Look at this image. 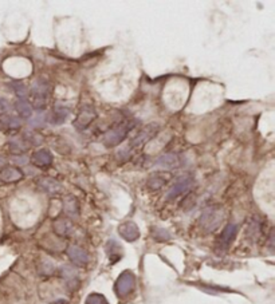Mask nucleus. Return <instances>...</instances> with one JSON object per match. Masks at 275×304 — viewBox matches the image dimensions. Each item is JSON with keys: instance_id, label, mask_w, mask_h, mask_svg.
<instances>
[{"instance_id": "obj_1", "label": "nucleus", "mask_w": 275, "mask_h": 304, "mask_svg": "<svg viewBox=\"0 0 275 304\" xmlns=\"http://www.w3.org/2000/svg\"><path fill=\"white\" fill-rule=\"evenodd\" d=\"M223 218V209L220 207L213 205V207H208L203 211L202 216H200V225L207 232H212L216 228H219V225L222 224Z\"/></svg>"}, {"instance_id": "obj_2", "label": "nucleus", "mask_w": 275, "mask_h": 304, "mask_svg": "<svg viewBox=\"0 0 275 304\" xmlns=\"http://www.w3.org/2000/svg\"><path fill=\"white\" fill-rule=\"evenodd\" d=\"M50 97V85L46 79L35 80L34 86L31 89V99L35 109L43 110L47 106Z\"/></svg>"}, {"instance_id": "obj_3", "label": "nucleus", "mask_w": 275, "mask_h": 304, "mask_svg": "<svg viewBox=\"0 0 275 304\" xmlns=\"http://www.w3.org/2000/svg\"><path fill=\"white\" fill-rule=\"evenodd\" d=\"M130 129H132V122H122V124L117 125L115 128H113L112 130H109V132L105 134L102 142H104L108 148L119 145V144H121V142L125 139L128 133L130 132Z\"/></svg>"}, {"instance_id": "obj_4", "label": "nucleus", "mask_w": 275, "mask_h": 304, "mask_svg": "<svg viewBox=\"0 0 275 304\" xmlns=\"http://www.w3.org/2000/svg\"><path fill=\"white\" fill-rule=\"evenodd\" d=\"M97 118V113H95V109L91 105H84L81 106L80 113H78L75 121H74V126L78 130H86L89 126L91 125V122L94 121Z\"/></svg>"}, {"instance_id": "obj_5", "label": "nucleus", "mask_w": 275, "mask_h": 304, "mask_svg": "<svg viewBox=\"0 0 275 304\" xmlns=\"http://www.w3.org/2000/svg\"><path fill=\"white\" fill-rule=\"evenodd\" d=\"M159 130H160V125H157V124L146 125L145 128L141 129V130L136 134V137L132 139V142L129 144V149L139 148V146L144 145V144H146V142H149L150 139L153 138L154 135L159 133Z\"/></svg>"}, {"instance_id": "obj_6", "label": "nucleus", "mask_w": 275, "mask_h": 304, "mask_svg": "<svg viewBox=\"0 0 275 304\" xmlns=\"http://www.w3.org/2000/svg\"><path fill=\"white\" fill-rule=\"evenodd\" d=\"M134 286H136V276L130 271H125L115 281V292L119 294V296H126L134 290Z\"/></svg>"}, {"instance_id": "obj_7", "label": "nucleus", "mask_w": 275, "mask_h": 304, "mask_svg": "<svg viewBox=\"0 0 275 304\" xmlns=\"http://www.w3.org/2000/svg\"><path fill=\"white\" fill-rule=\"evenodd\" d=\"M192 185H193V178H191V177H184V178H181V180L174 184L173 187L171 188V190L168 192L167 200H173V198L179 197L181 194H184L187 190L191 189Z\"/></svg>"}, {"instance_id": "obj_8", "label": "nucleus", "mask_w": 275, "mask_h": 304, "mask_svg": "<svg viewBox=\"0 0 275 304\" xmlns=\"http://www.w3.org/2000/svg\"><path fill=\"white\" fill-rule=\"evenodd\" d=\"M120 235H121L122 238H125L126 241H136L140 237V229L134 222L132 221H126L124 224L120 225L119 228Z\"/></svg>"}, {"instance_id": "obj_9", "label": "nucleus", "mask_w": 275, "mask_h": 304, "mask_svg": "<svg viewBox=\"0 0 275 304\" xmlns=\"http://www.w3.org/2000/svg\"><path fill=\"white\" fill-rule=\"evenodd\" d=\"M67 255H69L70 260L77 266H86L89 263V255L85 249L77 246H70L67 248Z\"/></svg>"}, {"instance_id": "obj_10", "label": "nucleus", "mask_w": 275, "mask_h": 304, "mask_svg": "<svg viewBox=\"0 0 275 304\" xmlns=\"http://www.w3.org/2000/svg\"><path fill=\"white\" fill-rule=\"evenodd\" d=\"M31 163L34 164L36 168H43L46 169L47 166L51 165L52 163V156L51 153L46 149H39L35 153H32L31 156Z\"/></svg>"}, {"instance_id": "obj_11", "label": "nucleus", "mask_w": 275, "mask_h": 304, "mask_svg": "<svg viewBox=\"0 0 275 304\" xmlns=\"http://www.w3.org/2000/svg\"><path fill=\"white\" fill-rule=\"evenodd\" d=\"M38 187L49 194H56L60 193L62 189V185L56 180L51 178V177H43L38 181Z\"/></svg>"}, {"instance_id": "obj_12", "label": "nucleus", "mask_w": 275, "mask_h": 304, "mask_svg": "<svg viewBox=\"0 0 275 304\" xmlns=\"http://www.w3.org/2000/svg\"><path fill=\"white\" fill-rule=\"evenodd\" d=\"M157 165L164 168V169H174L180 165V157L174 153H168V154H164L157 159Z\"/></svg>"}, {"instance_id": "obj_13", "label": "nucleus", "mask_w": 275, "mask_h": 304, "mask_svg": "<svg viewBox=\"0 0 275 304\" xmlns=\"http://www.w3.org/2000/svg\"><path fill=\"white\" fill-rule=\"evenodd\" d=\"M237 232H238L237 224L227 225L226 228L223 229V232H222V235H220V238H219L220 246L223 247V248H227V247L230 246L233 238H235V236H237Z\"/></svg>"}, {"instance_id": "obj_14", "label": "nucleus", "mask_w": 275, "mask_h": 304, "mask_svg": "<svg viewBox=\"0 0 275 304\" xmlns=\"http://www.w3.org/2000/svg\"><path fill=\"white\" fill-rule=\"evenodd\" d=\"M0 177L4 183H15V181H19L23 178V173H22L21 169L17 168H12V166H7L4 168L0 173Z\"/></svg>"}, {"instance_id": "obj_15", "label": "nucleus", "mask_w": 275, "mask_h": 304, "mask_svg": "<svg viewBox=\"0 0 275 304\" xmlns=\"http://www.w3.org/2000/svg\"><path fill=\"white\" fill-rule=\"evenodd\" d=\"M67 117H69V109L58 105V106L54 107L51 115L49 117V122L52 125H61L66 121Z\"/></svg>"}, {"instance_id": "obj_16", "label": "nucleus", "mask_w": 275, "mask_h": 304, "mask_svg": "<svg viewBox=\"0 0 275 304\" xmlns=\"http://www.w3.org/2000/svg\"><path fill=\"white\" fill-rule=\"evenodd\" d=\"M0 128L3 129L4 132H16L21 129V119L16 117H11V115H4L0 118Z\"/></svg>"}, {"instance_id": "obj_17", "label": "nucleus", "mask_w": 275, "mask_h": 304, "mask_svg": "<svg viewBox=\"0 0 275 304\" xmlns=\"http://www.w3.org/2000/svg\"><path fill=\"white\" fill-rule=\"evenodd\" d=\"M168 181V177L164 174V173H154V174H152V176L148 178V181H146V187L149 188L150 190H157V189H161V188L167 184Z\"/></svg>"}, {"instance_id": "obj_18", "label": "nucleus", "mask_w": 275, "mask_h": 304, "mask_svg": "<svg viewBox=\"0 0 275 304\" xmlns=\"http://www.w3.org/2000/svg\"><path fill=\"white\" fill-rule=\"evenodd\" d=\"M63 209L71 217H77L78 213H80V207H78V201L75 200V197L67 196L63 201Z\"/></svg>"}, {"instance_id": "obj_19", "label": "nucleus", "mask_w": 275, "mask_h": 304, "mask_svg": "<svg viewBox=\"0 0 275 304\" xmlns=\"http://www.w3.org/2000/svg\"><path fill=\"white\" fill-rule=\"evenodd\" d=\"M15 109L22 118H27V119L32 118V106L26 99H17L15 104Z\"/></svg>"}, {"instance_id": "obj_20", "label": "nucleus", "mask_w": 275, "mask_h": 304, "mask_svg": "<svg viewBox=\"0 0 275 304\" xmlns=\"http://www.w3.org/2000/svg\"><path fill=\"white\" fill-rule=\"evenodd\" d=\"M71 229H73L71 222L67 220H58L54 222V231L60 236H69L71 233Z\"/></svg>"}, {"instance_id": "obj_21", "label": "nucleus", "mask_w": 275, "mask_h": 304, "mask_svg": "<svg viewBox=\"0 0 275 304\" xmlns=\"http://www.w3.org/2000/svg\"><path fill=\"white\" fill-rule=\"evenodd\" d=\"M85 304H109L108 299L101 294H90L86 297Z\"/></svg>"}, {"instance_id": "obj_22", "label": "nucleus", "mask_w": 275, "mask_h": 304, "mask_svg": "<svg viewBox=\"0 0 275 304\" xmlns=\"http://www.w3.org/2000/svg\"><path fill=\"white\" fill-rule=\"evenodd\" d=\"M14 90H15V93H16L17 97H19V99H25V98L27 97L28 90H27V87H26L23 83H21V82L14 83Z\"/></svg>"}, {"instance_id": "obj_23", "label": "nucleus", "mask_w": 275, "mask_h": 304, "mask_svg": "<svg viewBox=\"0 0 275 304\" xmlns=\"http://www.w3.org/2000/svg\"><path fill=\"white\" fill-rule=\"evenodd\" d=\"M10 150L14 153V154H17V156H19V154H22V153L26 152V148L22 145L21 142L16 141V139H14V141L10 142Z\"/></svg>"}, {"instance_id": "obj_24", "label": "nucleus", "mask_w": 275, "mask_h": 304, "mask_svg": "<svg viewBox=\"0 0 275 304\" xmlns=\"http://www.w3.org/2000/svg\"><path fill=\"white\" fill-rule=\"evenodd\" d=\"M153 235L157 240H160V241H164V240H169L171 238V235L168 233V231L163 228H154L153 229Z\"/></svg>"}, {"instance_id": "obj_25", "label": "nucleus", "mask_w": 275, "mask_h": 304, "mask_svg": "<svg viewBox=\"0 0 275 304\" xmlns=\"http://www.w3.org/2000/svg\"><path fill=\"white\" fill-rule=\"evenodd\" d=\"M62 276L65 277L67 281H70V280H74L75 277H77V272H75V271H74L71 267L65 266L62 268Z\"/></svg>"}, {"instance_id": "obj_26", "label": "nucleus", "mask_w": 275, "mask_h": 304, "mask_svg": "<svg viewBox=\"0 0 275 304\" xmlns=\"http://www.w3.org/2000/svg\"><path fill=\"white\" fill-rule=\"evenodd\" d=\"M11 106L8 99H6L4 97H0V117H4V115H7V113L10 111Z\"/></svg>"}, {"instance_id": "obj_27", "label": "nucleus", "mask_w": 275, "mask_h": 304, "mask_svg": "<svg viewBox=\"0 0 275 304\" xmlns=\"http://www.w3.org/2000/svg\"><path fill=\"white\" fill-rule=\"evenodd\" d=\"M38 124H41V125L43 124V114H39L38 117L35 118V119H32V122H31L32 126H38ZM41 125H39V126H41Z\"/></svg>"}, {"instance_id": "obj_28", "label": "nucleus", "mask_w": 275, "mask_h": 304, "mask_svg": "<svg viewBox=\"0 0 275 304\" xmlns=\"http://www.w3.org/2000/svg\"><path fill=\"white\" fill-rule=\"evenodd\" d=\"M4 164H6V161H4V159L2 158V157H0V166H3Z\"/></svg>"}]
</instances>
